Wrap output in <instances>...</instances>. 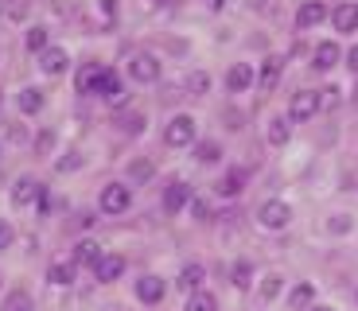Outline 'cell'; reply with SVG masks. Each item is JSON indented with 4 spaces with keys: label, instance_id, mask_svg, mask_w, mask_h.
Masks as SVG:
<instances>
[{
    "label": "cell",
    "instance_id": "cell-16",
    "mask_svg": "<svg viewBox=\"0 0 358 311\" xmlns=\"http://www.w3.org/2000/svg\"><path fill=\"white\" fill-rule=\"evenodd\" d=\"M280 71H285V59H265V62H261V74H257V86L261 89H273L280 82Z\"/></svg>",
    "mask_w": 358,
    "mask_h": 311
},
{
    "label": "cell",
    "instance_id": "cell-1",
    "mask_svg": "<svg viewBox=\"0 0 358 311\" xmlns=\"http://www.w3.org/2000/svg\"><path fill=\"white\" fill-rule=\"evenodd\" d=\"M191 140H195V121H191L187 113L171 117L168 129H164V144H168V148H187Z\"/></svg>",
    "mask_w": 358,
    "mask_h": 311
},
{
    "label": "cell",
    "instance_id": "cell-21",
    "mask_svg": "<svg viewBox=\"0 0 358 311\" xmlns=\"http://www.w3.org/2000/svg\"><path fill=\"white\" fill-rule=\"evenodd\" d=\"M203 276H206V268H203V265H187L183 273H179V280H176V284L183 288V292H199V284H203Z\"/></svg>",
    "mask_w": 358,
    "mask_h": 311
},
{
    "label": "cell",
    "instance_id": "cell-22",
    "mask_svg": "<svg viewBox=\"0 0 358 311\" xmlns=\"http://www.w3.org/2000/svg\"><path fill=\"white\" fill-rule=\"evenodd\" d=\"M268 144H277V148H280V144H288V136H292V124H288L285 121V117H277V121H268Z\"/></svg>",
    "mask_w": 358,
    "mask_h": 311
},
{
    "label": "cell",
    "instance_id": "cell-13",
    "mask_svg": "<svg viewBox=\"0 0 358 311\" xmlns=\"http://www.w3.org/2000/svg\"><path fill=\"white\" fill-rule=\"evenodd\" d=\"M187 203H191V187L187 183H171L168 191H164V210L168 214H179Z\"/></svg>",
    "mask_w": 358,
    "mask_h": 311
},
{
    "label": "cell",
    "instance_id": "cell-7",
    "mask_svg": "<svg viewBox=\"0 0 358 311\" xmlns=\"http://www.w3.org/2000/svg\"><path fill=\"white\" fill-rule=\"evenodd\" d=\"M253 78H257V74H253L250 62H238V66L226 71V89H230V94H245V89L253 86Z\"/></svg>",
    "mask_w": 358,
    "mask_h": 311
},
{
    "label": "cell",
    "instance_id": "cell-27",
    "mask_svg": "<svg viewBox=\"0 0 358 311\" xmlns=\"http://www.w3.org/2000/svg\"><path fill=\"white\" fill-rule=\"evenodd\" d=\"M187 311H218V300H215L210 292H191Z\"/></svg>",
    "mask_w": 358,
    "mask_h": 311
},
{
    "label": "cell",
    "instance_id": "cell-6",
    "mask_svg": "<svg viewBox=\"0 0 358 311\" xmlns=\"http://www.w3.org/2000/svg\"><path fill=\"white\" fill-rule=\"evenodd\" d=\"M323 20H327V4H323V0H308V4H300V12H296V27H300V31L323 24Z\"/></svg>",
    "mask_w": 358,
    "mask_h": 311
},
{
    "label": "cell",
    "instance_id": "cell-9",
    "mask_svg": "<svg viewBox=\"0 0 358 311\" xmlns=\"http://www.w3.org/2000/svg\"><path fill=\"white\" fill-rule=\"evenodd\" d=\"M331 24H335V31H358V4L355 0H343L339 8L331 12Z\"/></svg>",
    "mask_w": 358,
    "mask_h": 311
},
{
    "label": "cell",
    "instance_id": "cell-42",
    "mask_svg": "<svg viewBox=\"0 0 358 311\" xmlns=\"http://www.w3.org/2000/svg\"><path fill=\"white\" fill-rule=\"evenodd\" d=\"M160 4H164V0H160Z\"/></svg>",
    "mask_w": 358,
    "mask_h": 311
},
{
    "label": "cell",
    "instance_id": "cell-5",
    "mask_svg": "<svg viewBox=\"0 0 358 311\" xmlns=\"http://www.w3.org/2000/svg\"><path fill=\"white\" fill-rule=\"evenodd\" d=\"M121 273H125V257L121 253H101V261L94 265V276H98L101 284H113Z\"/></svg>",
    "mask_w": 358,
    "mask_h": 311
},
{
    "label": "cell",
    "instance_id": "cell-10",
    "mask_svg": "<svg viewBox=\"0 0 358 311\" xmlns=\"http://www.w3.org/2000/svg\"><path fill=\"white\" fill-rule=\"evenodd\" d=\"M66 66H71V59H66L63 47H47V51L39 55V71L43 74H63Z\"/></svg>",
    "mask_w": 358,
    "mask_h": 311
},
{
    "label": "cell",
    "instance_id": "cell-2",
    "mask_svg": "<svg viewBox=\"0 0 358 311\" xmlns=\"http://www.w3.org/2000/svg\"><path fill=\"white\" fill-rule=\"evenodd\" d=\"M98 206H101V214H125L129 206H133V195H129V187H121V183H106Z\"/></svg>",
    "mask_w": 358,
    "mask_h": 311
},
{
    "label": "cell",
    "instance_id": "cell-28",
    "mask_svg": "<svg viewBox=\"0 0 358 311\" xmlns=\"http://www.w3.org/2000/svg\"><path fill=\"white\" fill-rule=\"evenodd\" d=\"M195 156H199V164H218V160H222V148H218L215 140H203L195 148Z\"/></svg>",
    "mask_w": 358,
    "mask_h": 311
},
{
    "label": "cell",
    "instance_id": "cell-3",
    "mask_svg": "<svg viewBox=\"0 0 358 311\" xmlns=\"http://www.w3.org/2000/svg\"><path fill=\"white\" fill-rule=\"evenodd\" d=\"M257 222L265 226V230H285V226L292 222V206L280 203V198H268V203L257 210Z\"/></svg>",
    "mask_w": 358,
    "mask_h": 311
},
{
    "label": "cell",
    "instance_id": "cell-32",
    "mask_svg": "<svg viewBox=\"0 0 358 311\" xmlns=\"http://www.w3.org/2000/svg\"><path fill=\"white\" fill-rule=\"evenodd\" d=\"M129 171H133V179H141V183H144V179H152V175H156V168H152L148 160H136Z\"/></svg>",
    "mask_w": 358,
    "mask_h": 311
},
{
    "label": "cell",
    "instance_id": "cell-18",
    "mask_svg": "<svg viewBox=\"0 0 358 311\" xmlns=\"http://www.w3.org/2000/svg\"><path fill=\"white\" fill-rule=\"evenodd\" d=\"M101 66H82L78 71V94H98V86H101Z\"/></svg>",
    "mask_w": 358,
    "mask_h": 311
},
{
    "label": "cell",
    "instance_id": "cell-35",
    "mask_svg": "<svg viewBox=\"0 0 358 311\" xmlns=\"http://www.w3.org/2000/svg\"><path fill=\"white\" fill-rule=\"evenodd\" d=\"M12 238H16V230H12V226L4 222V218H0V253H4V249L12 245Z\"/></svg>",
    "mask_w": 358,
    "mask_h": 311
},
{
    "label": "cell",
    "instance_id": "cell-12",
    "mask_svg": "<svg viewBox=\"0 0 358 311\" xmlns=\"http://www.w3.org/2000/svg\"><path fill=\"white\" fill-rule=\"evenodd\" d=\"M136 300L141 303H160L164 300V280L160 276H141V280H136Z\"/></svg>",
    "mask_w": 358,
    "mask_h": 311
},
{
    "label": "cell",
    "instance_id": "cell-4",
    "mask_svg": "<svg viewBox=\"0 0 358 311\" xmlns=\"http://www.w3.org/2000/svg\"><path fill=\"white\" fill-rule=\"evenodd\" d=\"M323 106V98L315 94V89H300L292 101H288V121H308V117H315Z\"/></svg>",
    "mask_w": 358,
    "mask_h": 311
},
{
    "label": "cell",
    "instance_id": "cell-15",
    "mask_svg": "<svg viewBox=\"0 0 358 311\" xmlns=\"http://www.w3.org/2000/svg\"><path fill=\"white\" fill-rule=\"evenodd\" d=\"M312 66H315V71H331V66H335V62H339L343 59V51H339V43H331V39H327V43H320V47H315V55H312Z\"/></svg>",
    "mask_w": 358,
    "mask_h": 311
},
{
    "label": "cell",
    "instance_id": "cell-8",
    "mask_svg": "<svg viewBox=\"0 0 358 311\" xmlns=\"http://www.w3.org/2000/svg\"><path fill=\"white\" fill-rule=\"evenodd\" d=\"M129 74H133L136 82H156V78H160V62H156L152 55H133Z\"/></svg>",
    "mask_w": 358,
    "mask_h": 311
},
{
    "label": "cell",
    "instance_id": "cell-23",
    "mask_svg": "<svg viewBox=\"0 0 358 311\" xmlns=\"http://www.w3.org/2000/svg\"><path fill=\"white\" fill-rule=\"evenodd\" d=\"M20 109H24L27 117H31V113H39V109H43V89L27 86L24 94H20Z\"/></svg>",
    "mask_w": 358,
    "mask_h": 311
},
{
    "label": "cell",
    "instance_id": "cell-36",
    "mask_svg": "<svg viewBox=\"0 0 358 311\" xmlns=\"http://www.w3.org/2000/svg\"><path fill=\"white\" fill-rule=\"evenodd\" d=\"M78 152H66V156H63V160H59V171H74V168H78Z\"/></svg>",
    "mask_w": 358,
    "mask_h": 311
},
{
    "label": "cell",
    "instance_id": "cell-38",
    "mask_svg": "<svg viewBox=\"0 0 358 311\" xmlns=\"http://www.w3.org/2000/svg\"><path fill=\"white\" fill-rule=\"evenodd\" d=\"M51 144H55V136H51V133H43V136H39V152H47Z\"/></svg>",
    "mask_w": 358,
    "mask_h": 311
},
{
    "label": "cell",
    "instance_id": "cell-31",
    "mask_svg": "<svg viewBox=\"0 0 358 311\" xmlns=\"http://www.w3.org/2000/svg\"><path fill=\"white\" fill-rule=\"evenodd\" d=\"M4 311H31V296H27V292H12L8 303H4Z\"/></svg>",
    "mask_w": 358,
    "mask_h": 311
},
{
    "label": "cell",
    "instance_id": "cell-33",
    "mask_svg": "<svg viewBox=\"0 0 358 311\" xmlns=\"http://www.w3.org/2000/svg\"><path fill=\"white\" fill-rule=\"evenodd\" d=\"M121 129H125V133H141V129H144V117H141V113H125V117H121Z\"/></svg>",
    "mask_w": 358,
    "mask_h": 311
},
{
    "label": "cell",
    "instance_id": "cell-14",
    "mask_svg": "<svg viewBox=\"0 0 358 311\" xmlns=\"http://www.w3.org/2000/svg\"><path fill=\"white\" fill-rule=\"evenodd\" d=\"M90 8H94V27L98 31H106V27H113L117 24V0H90Z\"/></svg>",
    "mask_w": 358,
    "mask_h": 311
},
{
    "label": "cell",
    "instance_id": "cell-43",
    "mask_svg": "<svg viewBox=\"0 0 358 311\" xmlns=\"http://www.w3.org/2000/svg\"><path fill=\"white\" fill-rule=\"evenodd\" d=\"M0 12H4V8H0Z\"/></svg>",
    "mask_w": 358,
    "mask_h": 311
},
{
    "label": "cell",
    "instance_id": "cell-20",
    "mask_svg": "<svg viewBox=\"0 0 358 311\" xmlns=\"http://www.w3.org/2000/svg\"><path fill=\"white\" fill-rule=\"evenodd\" d=\"M39 191H43V187H39L36 179H20V183L12 187V203H16V206H27L31 198L39 195Z\"/></svg>",
    "mask_w": 358,
    "mask_h": 311
},
{
    "label": "cell",
    "instance_id": "cell-25",
    "mask_svg": "<svg viewBox=\"0 0 358 311\" xmlns=\"http://www.w3.org/2000/svg\"><path fill=\"white\" fill-rule=\"evenodd\" d=\"M47 280H51V284H71V280H74V265H66V261L51 265V268H47Z\"/></svg>",
    "mask_w": 358,
    "mask_h": 311
},
{
    "label": "cell",
    "instance_id": "cell-17",
    "mask_svg": "<svg viewBox=\"0 0 358 311\" xmlns=\"http://www.w3.org/2000/svg\"><path fill=\"white\" fill-rule=\"evenodd\" d=\"M242 187H245V171H226V175L218 179V195L234 198V195H242Z\"/></svg>",
    "mask_w": 358,
    "mask_h": 311
},
{
    "label": "cell",
    "instance_id": "cell-34",
    "mask_svg": "<svg viewBox=\"0 0 358 311\" xmlns=\"http://www.w3.org/2000/svg\"><path fill=\"white\" fill-rule=\"evenodd\" d=\"M206 89H210V78H206L203 71L191 74V94H206Z\"/></svg>",
    "mask_w": 358,
    "mask_h": 311
},
{
    "label": "cell",
    "instance_id": "cell-26",
    "mask_svg": "<svg viewBox=\"0 0 358 311\" xmlns=\"http://www.w3.org/2000/svg\"><path fill=\"white\" fill-rule=\"evenodd\" d=\"M250 280H253L250 261H238V265L230 268V284H234V288H250Z\"/></svg>",
    "mask_w": 358,
    "mask_h": 311
},
{
    "label": "cell",
    "instance_id": "cell-29",
    "mask_svg": "<svg viewBox=\"0 0 358 311\" xmlns=\"http://www.w3.org/2000/svg\"><path fill=\"white\" fill-rule=\"evenodd\" d=\"M277 296H280V276L268 273L265 280H261V300H277Z\"/></svg>",
    "mask_w": 358,
    "mask_h": 311
},
{
    "label": "cell",
    "instance_id": "cell-40",
    "mask_svg": "<svg viewBox=\"0 0 358 311\" xmlns=\"http://www.w3.org/2000/svg\"><path fill=\"white\" fill-rule=\"evenodd\" d=\"M308 311H331V308H308Z\"/></svg>",
    "mask_w": 358,
    "mask_h": 311
},
{
    "label": "cell",
    "instance_id": "cell-41",
    "mask_svg": "<svg viewBox=\"0 0 358 311\" xmlns=\"http://www.w3.org/2000/svg\"><path fill=\"white\" fill-rule=\"evenodd\" d=\"M355 98H358V89H355Z\"/></svg>",
    "mask_w": 358,
    "mask_h": 311
},
{
    "label": "cell",
    "instance_id": "cell-39",
    "mask_svg": "<svg viewBox=\"0 0 358 311\" xmlns=\"http://www.w3.org/2000/svg\"><path fill=\"white\" fill-rule=\"evenodd\" d=\"M206 8H215V12H218V8H226V0H206Z\"/></svg>",
    "mask_w": 358,
    "mask_h": 311
},
{
    "label": "cell",
    "instance_id": "cell-24",
    "mask_svg": "<svg viewBox=\"0 0 358 311\" xmlns=\"http://www.w3.org/2000/svg\"><path fill=\"white\" fill-rule=\"evenodd\" d=\"M312 300H315V288H312V284H296L292 296H288V303H292L296 311H300V308H312Z\"/></svg>",
    "mask_w": 358,
    "mask_h": 311
},
{
    "label": "cell",
    "instance_id": "cell-19",
    "mask_svg": "<svg viewBox=\"0 0 358 311\" xmlns=\"http://www.w3.org/2000/svg\"><path fill=\"white\" fill-rule=\"evenodd\" d=\"M98 261H101L98 241H78V245H74V265H98Z\"/></svg>",
    "mask_w": 358,
    "mask_h": 311
},
{
    "label": "cell",
    "instance_id": "cell-11",
    "mask_svg": "<svg viewBox=\"0 0 358 311\" xmlns=\"http://www.w3.org/2000/svg\"><path fill=\"white\" fill-rule=\"evenodd\" d=\"M98 94L109 101V106H125V86H121V78H117L113 71H106V74H101V86H98Z\"/></svg>",
    "mask_w": 358,
    "mask_h": 311
},
{
    "label": "cell",
    "instance_id": "cell-37",
    "mask_svg": "<svg viewBox=\"0 0 358 311\" xmlns=\"http://www.w3.org/2000/svg\"><path fill=\"white\" fill-rule=\"evenodd\" d=\"M347 66L358 74V47H350V55H347Z\"/></svg>",
    "mask_w": 358,
    "mask_h": 311
},
{
    "label": "cell",
    "instance_id": "cell-30",
    "mask_svg": "<svg viewBox=\"0 0 358 311\" xmlns=\"http://www.w3.org/2000/svg\"><path fill=\"white\" fill-rule=\"evenodd\" d=\"M27 47L36 55H43L47 51V27H31V31H27Z\"/></svg>",
    "mask_w": 358,
    "mask_h": 311
}]
</instances>
